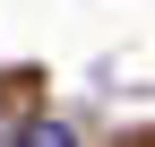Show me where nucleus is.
<instances>
[{"label": "nucleus", "instance_id": "nucleus-1", "mask_svg": "<svg viewBox=\"0 0 155 147\" xmlns=\"http://www.w3.org/2000/svg\"><path fill=\"white\" fill-rule=\"evenodd\" d=\"M9 147H78V130H69V121H52V113H35L26 130H9Z\"/></svg>", "mask_w": 155, "mask_h": 147}]
</instances>
